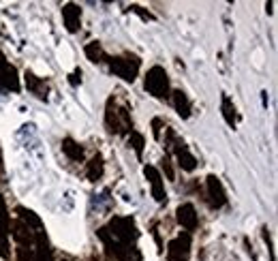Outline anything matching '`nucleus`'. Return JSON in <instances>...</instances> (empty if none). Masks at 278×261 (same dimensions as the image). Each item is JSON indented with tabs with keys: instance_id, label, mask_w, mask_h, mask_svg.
Segmentation results:
<instances>
[{
	"instance_id": "4468645a",
	"label": "nucleus",
	"mask_w": 278,
	"mask_h": 261,
	"mask_svg": "<svg viewBox=\"0 0 278 261\" xmlns=\"http://www.w3.org/2000/svg\"><path fill=\"white\" fill-rule=\"evenodd\" d=\"M35 261H54V252L45 231H37L35 235Z\"/></svg>"
},
{
	"instance_id": "5701e85b",
	"label": "nucleus",
	"mask_w": 278,
	"mask_h": 261,
	"mask_svg": "<svg viewBox=\"0 0 278 261\" xmlns=\"http://www.w3.org/2000/svg\"><path fill=\"white\" fill-rule=\"evenodd\" d=\"M261 238H263V242L267 244V250H269V261H276V255H274V244H272V235H269V229H267V227L261 229Z\"/></svg>"
},
{
	"instance_id": "f3484780",
	"label": "nucleus",
	"mask_w": 278,
	"mask_h": 261,
	"mask_svg": "<svg viewBox=\"0 0 278 261\" xmlns=\"http://www.w3.org/2000/svg\"><path fill=\"white\" fill-rule=\"evenodd\" d=\"M24 82H26V88L37 94L39 99H47V84L45 80H41V77H37L35 73H30V71H26V75H24Z\"/></svg>"
},
{
	"instance_id": "6e6552de",
	"label": "nucleus",
	"mask_w": 278,
	"mask_h": 261,
	"mask_svg": "<svg viewBox=\"0 0 278 261\" xmlns=\"http://www.w3.org/2000/svg\"><path fill=\"white\" fill-rule=\"evenodd\" d=\"M9 225H11V218H9V210H7V203L0 195V257L3 259H11V252H9Z\"/></svg>"
},
{
	"instance_id": "f03ea898",
	"label": "nucleus",
	"mask_w": 278,
	"mask_h": 261,
	"mask_svg": "<svg viewBox=\"0 0 278 261\" xmlns=\"http://www.w3.org/2000/svg\"><path fill=\"white\" fill-rule=\"evenodd\" d=\"M105 126L109 133L120 135V133H131L133 131V120L126 107H118L114 99H107L105 105Z\"/></svg>"
},
{
	"instance_id": "dca6fc26",
	"label": "nucleus",
	"mask_w": 278,
	"mask_h": 261,
	"mask_svg": "<svg viewBox=\"0 0 278 261\" xmlns=\"http://www.w3.org/2000/svg\"><path fill=\"white\" fill-rule=\"evenodd\" d=\"M62 152H65L67 159L73 161V163H82L84 161V148L73 137H65V139H62Z\"/></svg>"
},
{
	"instance_id": "a211bd4d",
	"label": "nucleus",
	"mask_w": 278,
	"mask_h": 261,
	"mask_svg": "<svg viewBox=\"0 0 278 261\" xmlns=\"http://www.w3.org/2000/svg\"><path fill=\"white\" fill-rule=\"evenodd\" d=\"M103 173H105V161H103L101 154H94L88 161V165H86V178L90 182H99L103 178Z\"/></svg>"
},
{
	"instance_id": "9b49d317",
	"label": "nucleus",
	"mask_w": 278,
	"mask_h": 261,
	"mask_svg": "<svg viewBox=\"0 0 278 261\" xmlns=\"http://www.w3.org/2000/svg\"><path fill=\"white\" fill-rule=\"evenodd\" d=\"M144 176L148 178L150 186H152V197L158 201V203H165L167 201V193H165V182H163V176L154 165H146L144 167Z\"/></svg>"
},
{
	"instance_id": "a878e982",
	"label": "nucleus",
	"mask_w": 278,
	"mask_h": 261,
	"mask_svg": "<svg viewBox=\"0 0 278 261\" xmlns=\"http://www.w3.org/2000/svg\"><path fill=\"white\" fill-rule=\"evenodd\" d=\"M69 84L71 86H79V84H82V69H75L73 73L69 75Z\"/></svg>"
},
{
	"instance_id": "2eb2a0df",
	"label": "nucleus",
	"mask_w": 278,
	"mask_h": 261,
	"mask_svg": "<svg viewBox=\"0 0 278 261\" xmlns=\"http://www.w3.org/2000/svg\"><path fill=\"white\" fill-rule=\"evenodd\" d=\"M15 214H18V220H22V223L26 227H30L33 231H45L43 220L39 218L33 210H28L26 205H18V208H15Z\"/></svg>"
},
{
	"instance_id": "1a4fd4ad",
	"label": "nucleus",
	"mask_w": 278,
	"mask_h": 261,
	"mask_svg": "<svg viewBox=\"0 0 278 261\" xmlns=\"http://www.w3.org/2000/svg\"><path fill=\"white\" fill-rule=\"evenodd\" d=\"M9 233L13 235V240L18 242V246L35 248V235H37V231H33L30 227H26L22 220H18V218L13 220V223L9 225Z\"/></svg>"
},
{
	"instance_id": "aec40b11",
	"label": "nucleus",
	"mask_w": 278,
	"mask_h": 261,
	"mask_svg": "<svg viewBox=\"0 0 278 261\" xmlns=\"http://www.w3.org/2000/svg\"><path fill=\"white\" fill-rule=\"evenodd\" d=\"M84 54H86V58H88L90 62H94V65L107 60V54H105V50H103V45L99 41H90L88 45L84 47Z\"/></svg>"
},
{
	"instance_id": "0eeeda50",
	"label": "nucleus",
	"mask_w": 278,
	"mask_h": 261,
	"mask_svg": "<svg viewBox=\"0 0 278 261\" xmlns=\"http://www.w3.org/2000/svg\"><path fill=\"white\" fill-rule=\"evenodd\" d=\"M205 193H208V201L212 208H222V205H227V193H225V186H222V182L218 176H214L210 173L208 178H205Z\"/></svg>"
},
{
	"instance_id": "9d476101",
	"label": "nucleus",
	"mask_w": 278,
	"mask_h": 261,
	"mask_svg": "<svg viewBox=\"0 0 278 261\" xmlns=\"http://www.w3.org/2000/svg\"><path fill=\"white\" fill-rule=\"evenodd\" d=\"M176 218L182 225V229H186V233H193L197 227H199V214H197L193 203H182L176 210Z\"/></svg>"
},
{
	"instance_id": "20e7f679",
	"label": "nucleus",
	"mask_w": 278,
	"mask_h": 261,
	"mask_svg": "<svg viewBox=\"0 0 278 261\" xmlns=\"http://www.w3.org/2000/svg\"><path fill=\"white\" fill-rule=\"evenodd\" d=\"M144 86H146V90L152 94L154 99H165L167 101V99H169V94H171L169 75H167V71L161 65H154V67L148 69Z\"/></svg>"
},
{
	"instance_id": "bb28decb",
	"label": "nucleus",
	"mask_w": 278,
	"mask_h": 261,
	"mask_svg": "<svg viewBox=\"0 0 278 261\" xmlns=\"http://www.w3.org/2000/svg\"><path fill=\"white\" fill-rule=\"evenodd\" d=\"M161 120H158V118H154V120H152V133H154V137L156 139H161Z\"/></svg>"
},
{
	"instance_id": "393cba45",
	"label": "nucleus",
	"mask_w": 278,
	"mask_h": 261,
	"mask_svg": "<svg viewBox=\"0 0 278 261\" xmlns=\"http://www.w3.org/2000/svg\"><path fill=\"white\" fill-rule=\"evenodd\" d=\"M163 171H165L167 180H173V178H176V173H173V167H171V161L167 159V156L163 159Z\"/></svg>"
},
{
	"instance_id": "c85d7f7f",
	"label": "nucleus",
	"mask_w": 278,
	"mask_h": 261,
	"mask_svg": "<svg viewBox=\"0 0 278 261\" xmlns=\"http://www.w3.org/2000/svg\"><path fill=\"white\" fill-rule=\"evenodd\" d=\"M62 261H69V259H62Z\"/></svg>"
},
{
	"instance_id": "f257e3e1",
	"label": "nucleus",
	"mask_w": 278,
	"mask_h": 261,
	"mask_svg": "<svg viewBox=\"0 0 278 261\" xmlns=\"http://www.w3.org/2000/svg\"><path fill=\"white\" fill-rule=\"evenodd\" d=\"M105 231L120 246H137L139 231H137V225H135L133 216H114L105 225Z\"/></svg>"
},
{
	"instance_id": "f8f14e48",
	"label": "nucleus",
	"mask_w": 278,
	"mask_h": 261,
	"mask_svg": "<svg viewBox=\"0 0 278 261\" xmlns=\"http://www.w3.org/2000/svg\"><path fill=\"white\" fill-rule=\"evenodd\" d=\"M62 22H65V28L71 35L79 33V28H82V9H79V5L67 3L62 7Z\"/></svg>"
},
{
	"instance_id": "4be33fe9",
	"label": "nucleus",
	"mask_w": 278,
	"mask_h": 261,
	"mask_svg": "<svg viewBox=\"0 0 278 261\" xmlns=\"http://www.w3.org/2000/svg\"><path fill=\"white\" fill-rule=\"evenodd\" d=\"M131 11H133V13H137V15H139V18L144 20V22H154V20H156V15H154V13L146 11L144 7H139V5H131Z\"/></svg>"
},
{
	"instance_id": "cd10ccee",
	"label": "nucleus",
	"mask_w": 278,
	"mask_h": 261,
	"mask_svg": "<svg viewBox=\"0 0 278 261\" xmlns=\"http://www.w3.org/2000/svg\"><path fill=\"white\" fill-rule=\"evenodd\" d=\"M5 178V165H3V150H0V182Z\"/></svg>"
},
{
	"instance_id": "39448f33",
	"label": "nucleus",
	"mask_w": 278,
	"mask_h": 261,
	"mask_svg": "<svg viewBox=\"0 0 278 261\" xmlns=\"http://www.w3.org/2000/svg\"><path fill=\"white\" fill-rule=\"evenodd\" d=\"M190 233L182 231L167 244V261H188L190 259Z\"/></svg>"
},
{
	"instance_id": "ddd939ff",
	"label": "nucleus",
	"mask_w": 278,
	"mask_h": 261,
	"mask_svg": "<svg viewBox=\"0 0 278 261\" xmlns=\"http://www.w3.org/2000/svg\"><path fill=\"white\" fill-rule=\"evenodd\" d=\"M169 99H171V105L173 109L178 112V116L182 118V120H186V118H190V112H193V105H190V99H188V94L184 90H173L169 94Z\"/></svg>"
},
{
	"instance_id": "b1692460",
	"label": "nucleus",
	"mask_w": 278,
	"mask_h": 261,
	"mask_svg": "<svg viewBox=\"0 0 278 261\" xmlns=\"http://www.w3.org/2000/svg\"><path fill=\"white\" fill-rule=\"evenodd\" d=\"M18 261H35V248L18 246Z\"/></svg>"
},
{
	"instance_id": "412c9836",
	"label": "nucleus",
	"mask_w": 278,
	"mask_h": 261,
	"mask_svg": "<svg viewBox=\"0 0 278 261\" xmlns=\"http://www.w3.org/2000/svg\"><path fill=\"white\" fill-rule=\"evenodd\" d=\"M129 146L135 150V154H137V159L144 156V146H146V137L141 135L137 131H131L129 133Z\"/></svg>"
},
{
	"instance_id": "423d86ee",
	"label": "nucleus",
	"mask_w": 278,
	"mask_h": 261,
	"mask_svg": "<svg viewBox=\"0 0 278 261\" xmlns=\"http://www.w3.org/2000/svg\"><path fill=\"white\" fill-rule=\"evenodd\" d=\"M0 88L11 90V92H20L22 90L18 69L7 62V56L3 52H0Z\"/></svg>"
},
{
	"instance_id": "7ed1b4c3",
	"label": "nucleus",
	"mask_w": 278,
	"mask_h": 261,
	"mask_svg": "<svg viewBox=\"0 0 278 261\" xmlns=\"http://www.w3.org/2000/svg\"><path fill=\"white\" fill-rule=\"evenodd\" d=\"M107 65L111 69V73L116 77H120L124 82H135L139 75V67H141V60L139 56L135 54H124V56H111L107 58Z\"/></svg>"
},
{
	"instance_id": "6ab92c4d",
	"label": "nucleus",
	"mask_w": 278,
	"mask_h": 261,
	"mask_svg": "<svg viewBox=\"0 0 278 261\" xmlns=\"http://www.w3.org/2000/svg\"><path fill=\"white\" fill-rule=\"evenodd\" d=\"M220 112H222V118H225V122L227 126H231V129H235V105H233V101L229 99V94H222V99H220Z\"/></svg>"
}]
</instances>
